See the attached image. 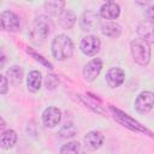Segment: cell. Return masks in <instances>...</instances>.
<instances>
[{
  "mask_svg": "<svg viewBox=\"0 0 154 154\" xmlns=\"http://www.w3.org/2000/svg\"><path fill=\"white\" fill-rule=\"evenodd\" d=\"M17 141V134L14 130H6V131H2L1 134V137H0V144H1V148L2 149H10L14 146Z\"/></svg>",
  "mask_w": 154,
  "mask_h": 154,
  "instance_id": "15",
  "label": "cell"
},
{
  "mask_svg": "<svg viewBox=\"0 0 154 154\" xmlns=\"http://www.w3.org/2000/svg\"><path fill=\"white\" fill-rule=\"evenodd\" d=\"M101 32L107 36V37H112V38H116L120 35L122 32V28L119 24L117 23H113V22H108L106 24H103L101 26Z\"/></svg>",
  "mask_w": 154,
  "mask_h": 154,
  "instance_id": "17",
  "label": "cell"
},
{
  "mask_svg": "<svg viewBox=\"0 0 154 154\" xmlns=\"http://www.w3.org/2000/svg\"><path fill=\"white\" fill-rule=\"evenodd\" d=\"M100 46H101V42L99 37L93 36V35L85 36L81 41V51L85 55H89V57L95 55L100 51Z\"/></svg>",
  "mask_w": 154,
  "mask_h": 154,
  "instance_id": "6",
  "label": "cell"
},
{
  "mask_svg": "<svg viewBox=\"0 0 154 154\" xmlns=\"http://www.w3.org/2000/svg\"><path fill=\"white\" fill-rule=\"evenodd\" d=\"M73 43L66 35H57L52 41V53L57 60H65L73 54Z\"/></svg>",
  "mask_w": 154,
  "mask_h": 154,
  "instance_id": "1",
  "label": "cell"
},
{
  "mask_svg": "<svg viewBox=\"0 0 154 154\" xmlns=\"http://www.w3.org/2000/svg\"><path fill=\"white\" fill-rule=\"evenodd\" d=\"M137 34L148 43H154V22L143 20L137 28Z\"/></svg>",
  "mask_w": 154,
  "mask_h": 154,
  "instance_id": "12",
  "label": "cell"
},
{
  "mask_svg": "<svg viewBox=\"0 0 154 154\" xmlns=\"http://www.w3.org/2000/svg\"><path fill=\"white\" fill-rule=\"evenodd\" d=\"M6 75L10 79L11 83L13 84H19L23 79V69L20 66H11L7 71Z\"/></svg>",
  "mask_w": 154,
  "mask_h": 154,
  "instance_id": "20",
  "label": "cell"
},
{
  "mask_svg": "<svg viewBox=\"0 0 154 154\" xmlns=\"http://www.w3.org/2000/svg\"><path fill=\"white\" fill-rule=\"evenodd\" d=\"M61 120V111L58 107H48L42 113V122L47 128L57 126Z\"/></svg>",
  "mask_w": 154,
  "mask_h": 154,
  "instance_id": "8",
  "label": "cell"
},
{
  "mask_svg": "<svg viewBox=\"0 0 154 154\" xmlns=\"http://www.w3.org/2000/svg\"><path fill=\"white\" fill-rule=\"evenodd\" d=\"M106 82L111 88H118L125 79V72L120 67H112L106 72Z\"/></svg>",
  "mask_w": 154,
  "mask_h": 154,
  "instance_id": "9",
  "label": "cell"
},
{
  "mask_svg": "<svg viewBox=\"0 0 154 154\" xmlns=\"http://www.w3.org/2000/svg\"><path fill=\"white\" fill-rule=\"evenodd\" d=\"M49 32H51V24L49 20L45 17L36 18L31 23V26L29 29L30 40L36 45H41L49 35Z\"/></svg>",
  "mask_w": 154,
  "mask_h": 154,
  "instance_id": "3",
  "label": "cell"
},
{
  "mask_svg": "<svg viewBox=\"0 0 154 154\" xmlns=\"http://www.w3.org/2000/svg\"><path fill=\"white\" fill-rule=\"evenodd\" d=\"M154 106V94L152 91H142L135 100V108L137 112L148 113Z\"/></svg>",
  "mask_w": 154,
  "mask_h": 154,
  "instance_id": "4",
  "label": "cell"
},
{
  "mask_svg": "<svg viewBox=\"0 0 154 154\" xmlns=\"http://www.w3.org/2000/svg\"><path fill=\"white\" fill-rule=\"evenodd\" d=\"M60 135H61V137H64V138H66V137H72V136H75V134H76V129L72 126V125H65L61 130H60V132H59Z\"/></svg>",
  "mask_w": 154,
  "mask_h": 154,
  "instance_id": "21",
  "label": "cell"
},
{
  "mask_svg": "<svg viewBox=\"0 0 154 154\" xmlns=\"http://www.w3.org/2000/svg\"><path fill=\"white\" fill-rule=\"evenodd\" d=\"M97 19L99 18H97V14L95 12L85 11L83 17H82V22H81L82 26H83V30H93L97 25V23H99Z\"/></svg>",
  "mask_w": 154,
  "mask_h": 154,
  "instance_id": "16",
  "label": "cell"
},
{
  "mask_svg": "<svg viewBox=\"0 0 154 154\" xmlns=\"http://www.w3.org/2000/svg\"><path fill=\"white\" fill-rule=\"evenodd\" d=\"M7 91V78L5 76H1V87H0V93L5 94Z\"/></svg>",
  "mask_w": 154,
  "mask_h": 154,
  "instance_id": "24",
  "label": "cell"
},
{
  "mask_svg": "<svg viewBox=\"0 0 154 154\" xmlns=\"http://www.w3.org/2000/svg\"><path fill=\"white\" fill-rule=\"evenodd\" d=\"M58 85V78L54 75H48L46 78V87L47 89H54Z\"/></svg>",
  "mask_w": 154,
  "mask_h": 154,
  "instance_id": "22",
  "label": "cell"
},
{
  "mask_svg": "<svg viewBox=\"0 0 154 154\" xmlns=\"http://www.w3.org/2000/svg\"><path fill=\"white\" fill-rule=\"evenodd\" d=\"M0 126H1V129H4V128H5V122H4V119H2V118H1V125H0Z\"/></svg>",
  "mask_w": 154,
  "mask_h": 154,
  "instance_id": "25",
  "label": "cell"
},
{
  "mask_svg": "<svg viewBox=\"0 0 154 154\" xmlns=\"http://www.w3.org/2000/svg\"><path fill=\"white\" fill-rule=\"evenodd\" d=\"M130 51L132 54L134 60L141 65V66H147L150 60V48L149 43L144 41L143 38L138 37L131 41L130 43Z\"/></svg>",
  "mask_w": 154,
  "mask_h": 154,
  "instance_id": "2",
  "label": "cell"
},
{
  "mask_svg": "<svg viewBox=\"0 0 154 154\" xmlns=\"http://www.w3.org/2000/svg\"><path fill=\"white\" fill-rule=\"evenodd\" d=\"M41 83H42V76L38 71H31L28 76V79H26V85H28V89L31 91V93H36L40 90L41 88Z\"/></svg>",
  "mask_w": 154,
  "mask_h": 154,
  "instance_id": "14",
  "label": "cell"
},
{
  "mask_svg": "<svg viewBox=\"0 0 154 154\" xmlns=\"http://www.w3.org/2000/svg\"><path fill=\"white\" fill-rule=\"evenodd\" d=\"M120 14V7L117 2L114 1H107L106 4H103L100 8V16L103 19H116L118 18Z\"/></svg>",
  "mask_w": 154,
  "mask_h": 154,
  "instance_id": "11",
  "label": "cell"
},
{
  "mask_svg": "<svg viewBox=\"0 0 154 154\" xmlns=\"http://www.w3.org/2000/svg\"><path fill=\"white\" fill-rule=\"evenodd\" d=\"M76 14L72 10H64L59 14V24L64 29H71L76 23Z\"/></svg>",
  "mask_w": 154,
  "mask_h": 154,
  "instance_id": "13",
  "label": "cell"
},
{
  "mask_svg": "<svg viewBox=\"0 0 154 154\" xmlns=\"http://www.w3.org/2000/svg\"><path fill=\"white\" fill-rule=\"evenodd\" d=\"M65 7V1H59V0H51L45 2V10L53 16L60 14L64 11Z\"/></svg>",
  "mask_w": 154,
  "mask_h": 154,
  "instance_id": "19",
  "label": "cell"
},
{
  "mask_svg": "<svg viewBox=\"0 0 154 154\" xmlns=\"http://www.w3.org/2000/svg\"><path fill=\"white\" fill-rule=\"evenodd\" d=\"M0 20H1V28L4 30H7V31H18L19 30V26H20L19 18L12 11L1 12Z\"/></svg>",
  "mask_w": 154,
  "mask_h": 154,
  "instance_id": "5",
  "label": "cell"
},
{
  "mask_svg": "<svg viewBox=\"0 0 154 154\" xmlns=\"http://www.w3.org/2000/svg\"><path fill=\"white\" fill-rule=\"evenodd\" d=\"M103 135L97 131V130H93V131H89L85 136H84V144L88 149L90 150H96L99 149L102 143H103Z\"/></svg>",
  "mask_w": 154,
  "mask_h": 154,
  "instance_id": "10",
  "label": "cell"
},
{
  "mask_svg": "<svg viewBox=\"0 0 154 154\" xmlns=\"http://www.w3.org/2000/svg\"><path fill=\"white\" fill-rule=\"evenodd\" d=\"M101 69H102V61L101 59L99 58H94L91 59L83 69V77L87 82H93L99 73L101 72Z\"/></svg>",
  "mask_w": 154,
  "mask_h": 154,
  "instance_id": "7",
  "label": "cell"
},
{
  "mask_svg": "<svg viewBox=\"0 0 154 154\" xmlns=\"http://www.w3.org/2000/svg\"><path fill=\"white\" fill-rule=\"evenodd\" d=\"M144 16L147 18V20H150V22H154V5L148 7L144 12Z\"/></svg>",
  "mask_w": 154,
  "mask_h": 154,
  "instance_id": "23",
  "label": "cell"
},
{
  "mask_svg": "<svg viewBox=\"0 0 154 154\" xmlns=\"http://www.w3.org/2000/svg\"><path fill=\"white\" fill-rule=\"evenodd\" d=\"M60 154H85V152H84L83 146L79 142L72 141V142L64 144L60 148Z\"/></svg>",
  "mask_w": 154,
  "mask_h": 154,
  "instance_id": "18",
  "label": "cell"
}]
</instances>
